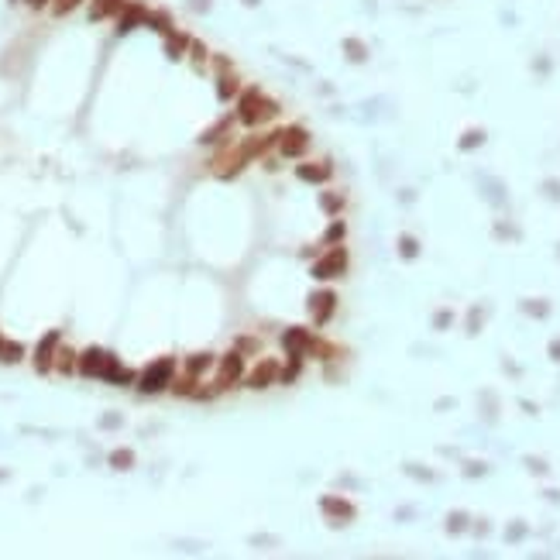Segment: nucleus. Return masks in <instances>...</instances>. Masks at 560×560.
Returning a JSON list of instances; mask_svg holds the SVG:
<instances>
[{
    "label": "nucleus",
    "instance_id": "nucleus-1",
    "mask_svg": "<svg viewBox=\"0 0 560 560\" xmlns=\"http://www.w3.org/2000/svg\"><path fill=\"white\" fill-rule=\"evenodd\" d=\"M279 114V103L269 97H261L258 90H248L244 97H241V103H237V120L241 124H261V120H269V117Z\"/></svg>",
    "mask_w": 560,
    "mask_h": 560
},
{
    "label": "nucleus",
    "instance_id": "nucleus-2",
    "mask_svg": "<svg viewBox=\"0 0 560 560\" xmlns=\"http://www.w3.org/2000/svg\"><path fill=\"white\" fill-rule=\"evenodd\" d=\"M348 271V248H333L327 252L316 265H313V279H337V275H344Z\"/></svg>",
    "mask_w": 560,
    "mask_h": 560
},
{
    "label": "nucleus",
    "instance_id": "nucleus-3",
    "mask_svg": "<svg viewBox=\"0 0 560 560\" xmlns=\"http://www.w3.org/2000/svg\"><path fill=\"white\" fill-rule=\"evenodd\" d=\"M279 148L286 158H299L309 148V135L303 128H286V131H279Z\"/></svg>",
    "mask_w": 560,
    "mask_h": 560
},
{
    "label": "nucleus",
    "instance_id": "nucleus-4",
    "mask_svg": "<svg viewBox=\"0 0 560 560\" xmlns=\"http://www.w3.org/2000/svg\"><path fill=\"white\" fill-rule=\"evenodd\" d=\"M172 378V361H158L155 368L145 371V378H141V388L145 392H158V388H165V382Z\"/></svg>",
    "mask_w": 560,
    "mask_h": 560
},
{
    "label": "nucleus",
    "instance_id": "nucleus-5",
    "mask_svg": "<svg viewBox=\"0 0 560 560\" xmlns=\"http://www.w3.org/2000/svg\"><path fill=\"white\" fill-rule=\"evenodd\" d=\"M333 306H337V296H333V292H316V296H309V309H313V320H316V323H327L330 316H333Z\"/></svg>",
    "mask_w": 560,
    "mask_h": 560
},
{
    "label": "nucleus",
    "instance_id": "nucleus-6",
    "mask_svg": "<svg viewBox=\"0 0 560 560\" xmlns=\"http://www.w3.org/2000/svg\"><path fill=\"white\" fill-rule=\"evenodd\" d=\"M241 371H244V361H241V354H227L224 358V365H220V378H217V388H231L237 378H241Z\"/></svg>",
    "mask_w": 560,
    "mask_h": 560
},
{
    "label": "nucleus",
    "instance_id": "nucleus-7",
    "mask_svg": "<svg viewBox=\"0 0 560 560\" xmlns=\"http://www.w3.org/2000/svg\"><path fill=\"white\" fill-rule=\"evenodd\" d=\"M271 382H279V365L275 361H261V365L252 371V378H248V385L252 388H265Z\"/></svg>",
    "mask_w": 560,
    "mask_h": 560
},
{
    "label": "nucleus",
    "instance_id": "nucleus-8",
    "mask_svg": "<svg viewBox=\"0 0 560 560\" xmlns=\"http://www.w3.org/2000/svg\"><path fill=\"white\" fill-rule=\"evenodd\" d=\"M110 361H114V358H107L103 351H86V358H83V371H86V375H103Z\"/></svg>",
    "mask_w": 560,
    "mask_h": 560
},
{
    "label": "nucleus",
    "instance_id": "nucleus-9",
    "mask_svg": "<svg viewBox=\"0 0 560 560\" xmlns=\"http://www.w3.org/2000/svg\"><path fill=\"white\" fill-rule=\"evenodd\" d=\"M282 344H286V351H289V354H306V348H309V333L306 330H289V333H286V337H282Z\"/></svg>",
    "mask_w": 560,
    "mask_h": 560
},
{
    "label": "nucleus",
    "instance_id": "nucleus-10",
    "mask_svg": "<svg viewBox=\"0 0 560 560\" xmlns=\"http://www.w3.org/2000/svg\"><path fill=\"white\" fill-rule=\"evenodd\" d=\"M296 175L303 179V182H323V179H330V165H296Z\"/></svg>",
    "mask_w": 560,
    "mask_h": 560
},
{
    "label": "nucleus",
    "instance_id": "nucleus-11",
    "mask_svg": "<svg viewBox=\"0 0 560 560\" xmlns=\"http://www.w3.org/2000/svg\"><path fill=\"white\" fill-rule=\"evenodd\" d=\"M120 4H124V0H93V7H90V21L110 18L114 11H120Z\"/></svg>",
    "mask_w": 560,
    "mask_h": 560
},
{
    "label": "nucleus",
    "instance_id": "nucleus-12",
    "mask_svg": "<svg viewBox=\"0 0 560 560\" xmlns=\"http://www.w3.org/2000/svg\"><path fill=\"white\" fill-rule=\"evenodd\" d=\"M141 21H145V11H141V7L135 4V7H128V14L120 18V24H117V31L124 35V31H131V28H138Z\"/></svg>",
    "mask_w": 560,
    "mask_h": 560
},
{
    "label": "nucleus",
    "instance_id": "nucleus-13",
    "mask_svg": "<svg viewBox=\"0 0 560 560\" xmlns=\"http://www.w3.org/2000/svg\"><path fill=\"white\" fill-rule=\"evenodd\" d=\"M323 509H327L330 516H344V519H351V516H354V509H351L348 502H337V499H323Z\"/></svg>",
    "mask_w": 560,
    "mask_h": 560
},
{
    "label": "nucleus",
    "instance_id": "nucleus-14",
    "mask_svg": "<svg viewBox=\"0 0 560 560\" xmlns=\"http://www.w3.org/2000/svg\"><path fill=\"white\" fill-rule=\"evenodd\" d=\"M299 358H303V354H289V365H286V371H279V382H282V385H292V378L299 375Z\"/></svg>",
    "mask_w": 560,
    "mask_h": 560
},
{
    "label": "nucleus",
    "instance_id": "nucleus-15",
    "mask_svg": "<svg viewBox=\"0 0 560 560\" xmlns=\"http://www.w3.org/2000/svg\"><path fill=\"white\" fill-rule=\"evenodd\" d=\"M52 344H56V337L41 341V348H38V371H45V368H48V361H52Z\"/></svg>",
    "mask_w": 560,
    "mask_h": 560
},
{
    "label": "nucleus",
    "instance_id": "nucleus-16",
    "mask_svg": "<svg viewBox=\"0 0 560 560\" xmlns=\"http://www.w3.org/2000/svg\"><path fill=\"white\" fill-rule=\"evenodd\" d=\"M237 93V76H220V100H231Z\"/></svg>",
    "mask_w": 560,
    "mask_h": 560
},
{
    "label": "nucleus",
    "instance_id": "nucleus-17",
    "mask_svg": "<svg viewBox=\"0 0 560 560\" xmlns=\"http://www.w3.org/2000/svg\"><path fill=\"white\" fill-rule=\"evenodd\" d=\"M344 52H348L351 58H354V62H365V45H361V41H344Z\"/></svg>",
    "mask_w": 560,
    "mask_h": 560
},
{
    "label": "nucleus",
    "instance_id": "nucleus-18",
    "mask_svg": "<svg viewBox=\"0 0 560 560\" xmlns=\"http://www.w3.org/2000/svg\"><path fill=\"white\" fill-rule=\"evenodd\" d=\"M186 45H190V41L179 38V35H175V38H169V58H182V56H186V52H182Z\"/></svg>",
    "mask_w": 560,
    "mask_h": 560
},
{
    "label": "nucleus",
    "instance_id": "nucleus-19",
    "mask_svg": "<svg viewBox=\"0 0 560 560\" xmlns=\"http://www.w3.org/2000/svg\"><path fill=\"white\" fill-rule=\"evenodd\" d=\"M203 368H210V354H203V358H193V361H190V371H193V375H199Z\"/></svg>",
    "mask_w": 560,
    "mask_h": 560
},
{
    "label": "nucleus",
    "instance_id": "nucleus-20",
    "mask_svg": "<svg viewBox=\"0 0 560 560\" xmlns=\"http://www.w3.org/2000/svg\"><path fill=\"white\" fill-rule=\"evenodd\" d=\"M83 0H56V14H69L73 7H79Z\"/></svg>",
    "mask_w": 560,
    "mask_h": 560
},
{
    "label": "nucleus",
    "instance_id": "nucleus-21",
    "mask_svg": "<svg viewBox=\"0 0 560 560\" xmlns=\"http://www.w3.org/2000/svg\"><path fill=\"white\" fill-rule=\"evenodd\" d=\"M0 351H4V354H0L4 361H18V358H21V348H14V344H4Z\"/></svg>",
    "mask_w": 560,
    "mask_h": 560
},
{
    "label": "nucleus",
    "instance_id": "nucleus-22",
    "mask_svg": "<svg viewBox=\"0 0 560 560\" xmlns=\"http://www.w3.org/2000/svg\"><path fill=\"white\" fill-rule=\"evenodd\" d=\"M114 467H131V454H128V450H117V454H114Z\"/></svg>",
    "mask_w": 560,
    "mask_h": 560
},
{
    "label": "nucleus",
    "instance_id": "nucleus-23",
    "mask_svg": "<svg viewBox=\"0 0 560 560\" xmlns=\"http://www.w3.org/2000/svg\"><path fill=\"white\" fill-rule=\"evenodd\" d=\"M399 244H403V248H399V252L406 254V258H413V254H416V241H413V237H403V241H399Z\"/></svg>",
    "mask_w": 560,
    "mask_h": 560
},
{
    "label": "nucleus",
    "instance_id": "nucleus-24",
    "mask_svg": "<svg viewBox=\"0 0 560 560\" xmlns=\"http://www.w3.org/2000/svg\"><path fill=\"white\" fill-rule=\"evenodd\" d=\"M341 237H344V224H333V227L327 231V241L333 244V241H341Z\"/></svg>",
    "mask_w": 560,
    "mask_h": 560
},
{
    "label": "nucleus",
    "instance_id": "nucleus-25",
    "mask_svg": "<svg viewBox=\"0 0 560 560\" xmlns=\"http://www.w3.org/2000/svg\"><path fill=\"white\" fill-rule=\"evenodd\" d=\"M28 4H31V7H45L48 0H28Z\"/></svg>",
    "mask_w": 560,
    "mask_h": 560
},
{
    "label": "nucleus",
    "instance_id": "nucleus-26",
    "mask_svg": "<svg viewBox=\"0 0 560 560\" xmlns=\"http://www.w3.org/2000/svg\"><path fill=\"white\" fill-rule=\"evenodd\" d=\"M244 4H258V0H244Z\"/></svg>",
    "mask_w": 560,
    "mask_h": 560
}]
</instances>
